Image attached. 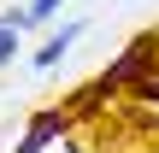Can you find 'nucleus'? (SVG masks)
<instances>
[{"mask_svg":"<svg viewBox=\"0 0 159 153\" xmlns=\"http://www.w3.org/2000/svg\"><path fill=\"white\" fill-rule=\"evenodd\" d=\"M12 53H18V29H6V24H0V71L12 65Z\"/></svg>","mask_w":159,"mask_h":153,"instance_id":"nucleus-5","label":"nucleus"},{"mask_svg":"<svg viewBox=\"0 0 159 153\" xmlns=\"http://www.w3.org/2000/svg\"><path fill=\"white\" fill-rule=\"evenodd\" d=\"M153 71H159V35L148 29V35H136V41H130V53H124V59H112V71H106L94 88H100V94H106V88H142Z\"/></svg>","mask_w":159,"mask_h":153,"instance_id":"nucleus-1","label":"nucleus"},{"mask_svg":"<svg viewBox=\"0 0 159 153\" xmlns=\"http://www.w3.org/2000/svg\"><path fill=\"white\" fill-rule=\"evenodd\" d=\"M77 35H83V18H71V24H59V29H53V35H47V41L35 47V65H41V71H47V65H59V59H65V47H71Z\"/></svg>","mask_w":159,"mask_h":153,"instance_id":"nucleus-2","label":"nucleus"},{"mask_svg":"<svg viewBox=\"0 0 159 153\" xmlns=\"http://www.w3.org/2000/svg\"><path fill=\"white\" fill-rule=\"evenodd\" d=\"M53 136H65V112H41V118L30 124V136H24V147H18V153H35V147H47Z\"/></svg>","mask_w":159,"mask_h":153,"instance_id":"nucleus-3","label":"nucleus"},{"mask_svg":"<svg viewBox=\"0 0 159 153\" xmlns=\"http://www.w3.org/2000/svg\"><path fill=\"white\" fill-rule=\"evenodd\" d=\"M59 6H65V0H30V6H24V18H30V24H47Z\"/></svg>","mask_w":159,"mask_h":153,"instance_id":"nucleus-4","label":"nucleus"}]
</instances>
